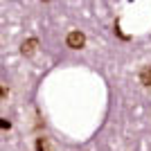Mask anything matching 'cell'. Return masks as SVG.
Masks as SVG:
<instances>
[{"mask_svg": "<svg viewBox=\"0 0 151 151\" xmlns=\"http://www.w3.org/2000/svg\"><path fill=\"white\" fill-rule=\"evenodd\" d=\"M65 43H68V47H72V50H79V47H83V43H86V36H83L81 32H70L68 38H65Z\"/></svg>", "mask_w": 151, "mask_h": 151, "instance_id": "obj_1", "label": "cell"}, {"mask_svg": "<svg viewBox=\"0 0 151 151\" xmlns=\"http://www.w3.org/2000/svg\"><path fill=\"white\" fill-rule=\"evenodd\" d=\"M36 47H38V41H36V38H27L25 43L20 45V52L29 57V54H34V52H36Z\"/></svg>", "mask_w": 151, "mask_h": 151, "instance_id": "obj_2", "label": "cell"}, {"mask_svg": "<svg viewBox=\"0 0 151 151\" xmlns=\"http://www.w3.org/2000/svg\"><path fill=\"white\" fill-rule=\"evenodd\" d=\"M140 81L145 83V86H151V65L142 68V72H140Z\"/></svg>", "mask_w": 151, "mask_h": 151, "instance_id": "obj_3", "label": "cell"}, {"mask_svg": "<svg viewBox=\"0 0 151 151\" xmlns=\"http://www.w3.org/2000/svg\"><path fill=\"white\" fill-rule=\"evenodd\" d=\"M36 151H52V147H50V142L45 138H38L36 140Z\"/></svg>", "mask_w": 151, "mask_h": 151, "instance_id": "obj_4", "label": "cell"}, {"mask_svg": "<svg viewBox=\"0 0 151 151\" xmlns=\"http://www.w3.org/2000/svg\"><path fill=\"white\" fill-rule=\"evenodd\" d=\"M43 2H50V0H43Z\"/></svg>", "mask_w": 151, "mask_h": 151, "instance_id": "obj_5", "label": "cell"}]
</instances>
